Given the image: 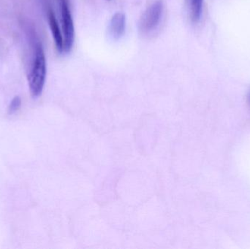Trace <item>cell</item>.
Masks as SVG:
<instances>
[{
	"label": "cell",
	"instance_id": "obj_1",
	"mask_svg": "<svg viewBox=\"0 0 250 249\" xmlns=\"http://www.w3.org/2000/svg\"><path fill=\"white\" fill-rule=\"evenodd\" d=\"M47 76V63L42 44L36 41L34 46L32 66L28 74L29 92L33 99L39 97L45 86Z\"/></svg>",
	"mask_w": 250,
	"mask_h": 249
},
{
	"label": "cell",
	"instance_id": "obj_2",
	"mask_svg": "<svg viewBox=\"0 0 250 249\" xmlns=\"http://www.w3.org/2000/svg\"><path fill=\"white\" fill-rule=\"evenodd\" d=\"M163 12L161 0L156 1L143 13L138 22V30L142 35H148L159 26Z\"/></svg>",
	"mask_w": 250,
	"mask_h": 249
},
{
	"label": "cell",
	"instance_id": "obj_3",
	"mask_svg": "<svg viewBox=\"0 0 250 249\" xmlns=\"http://www.w3.org/2000/svg\"><path fill=\"white\" fill-rule=\"evenodd\" d=\"M62 31L64 38V52H70L75 40V27L68 0H59Z\"/></svg>",
	"mask_w": 250,
	"mask_h": 249
},
{
	"label": "cell",
	"instance_id": "obj_4",
	"mask_svg": "<svg viewBox=\"0 0 250 249\" xmlns=\"http://www.w3.org/2000/svg\"><path fill=\"white\" fill-rule=\"evenodd\" d=\"M48 20L56 48L60 53L64 52V38H63L62 32L60 29V25H59L57 18H56L53 10H49L48 11Z\"/></svg>",
	"mask_w": 250,
	"mask_h": 249
},
{
	"label": "cell",
	"instance_id": "obj_5",
	"mask_svg": "<svg viewBox=\"0 0 250 249\" xmlns=\"http://www.w3.org/2000/svg\"><path fill=\"white\" fill-rule=\"evenodd\" d=\"M126 28V16L123 13H116L111 18L109 33L113 39L117 40L124 35Z\"/></svg>",
	"mask_w": 250,
	"mask_h": 249
},
{
	"label": "cell",
	"instance_id": "obj_6",
	"mask_svg": "<svg viewBox=\"0 0 250 249\" xmlns=\"http://www.w3.org/2000/svg\"><path fill=\"white\" fill-rule=\"evenodd\" d=\"M204 0H188L191 19L194 23H197L201 19L202 15Z\"/></svg>",
	"mask_w": 250,
	"mask_h": 249
},
{
	"label": "cell",
	"instance_id": "obj_7",
	"mask_svg": "<svg viewBox=\"0 0 250 249\" xmlns=\"http://www.w3.org/2000/svg\"><path fill=\"white\" fill-rule=\"evenodd\" d=\"M21 103V100L20 97L15 96L10 102V106H9V113L13 114V113L16 112L20 108Z\"/></svg>",
	"mask_w": 250,
	"mask_h": 249
}]
</instances>
